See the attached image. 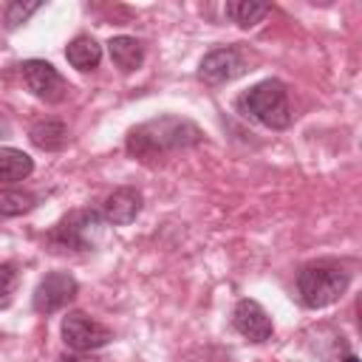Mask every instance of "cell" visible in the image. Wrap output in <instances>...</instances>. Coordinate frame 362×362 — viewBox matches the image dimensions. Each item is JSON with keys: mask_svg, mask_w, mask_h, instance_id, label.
<instances>
[{"mask_svg": "<svg viewBox=\"0 0 362 362\" xmlns=\"http://www.w3.org/2000/svg\"><path fill=\"white\" fill-rule=\"evenodd\" d=\"M34 173V158L23 153L20 147H0V181L3 184H17L25 181Z\"/></svg>", "mask_w": 362, "mask_h": 362, "instance_id": "cell-14", "label": "cell"}, {"mask_svg": "<svg viewBox=\"0 0 362 362\" xmlns=\"http://www.w3.org/2000/svg\"><path fill=\"white\" fill-rule=\"evenodd\" d=\"M65 362H99V359H93V356H71Z\"/></svg>", "mask_w": 362, "mask_h": 362, "instance_id": "cell-20", "label": "cell"}, {"mask_svg": "<svg viewBox=\"0 0 362 362\" xmlns=\"http://www.w3.org/2000/svg\"><path fill=\"white\" fill-rule=\"evenodd\" d=\"M20 79L28 88V93L45 105H59L65 102L71 85L65 82V76L48 62V59H23L20 65Z\"/></svg>", "mask_w": 362, "mask_h": 362, "instance_id": "cell-6", "label": "cell"}, {"mask_svg": "<svg viewBox=\"0 0 362 362\" xmlns=\"http://www.w3.org/2000/svg\"><path fill=\"white\" fill-rule=\"evenodd\" d=\"M17 283H20L17 266L14 263H0V308H8L11 305L14 291H17Z\"/></svg>", "mask_w": 362, "mask_h": 362, "instance_id": "cell-18", "label": "cell"}, {"mask_svg": "<svg viewBox=\"0 0 362 362\" xmlns=\"http://www.w3.org/2000/svg\"><path fill=\"white\" fill-rule=\"evenodd\" d=\"M105 218L99 209H71L45 235L51 252H93L102 243Z\"/></svg>", "mask_w": 362, "mask_h": 362, "instance_id": "cell-4", "label": "cell"}, {"mask_svg": "<svg viewBox=\"0 0 362 362\" xmlns=\"http://www.w3.org/2000/svg\"><path fill=\"white\" fill-rule=\"evenodd\" d=\"M144 195L136 187H116L105 201H102V218L110 226H127L141 215Z\"/></svg>", "mask_w": 362, "mask_h": 362, "instance_id": "cell-10", "label": "cell"}, {"mask_svg": "<svg viewBox=\"0 0 362 362\" xmlns=\"http://www.w3.org/2000/svg\"><path fill=\"white\" fill-rule=\"evenodd\" d=\"M40 204V195L37 192H28V189H0V215L3 218H20L25 212H31L34 206Z\"/></svg>", "mask_w": 362, "mask_h": 362, "instance_id": "cell-16", "label": "cell"}, {"mask_svg": "<svg viewBox=\"0 0 362 362\" xmlns=\"http://www.w3.org/2000/svg\"><path fill=\"white\" fill-rule=\"evenodd\" d=\"M65 59L76 68V71H93L102 62V45L90 37V34H76L68 45H65Z\"/></svg>", "mask_w": 362, "mask_h": 362, "instance_id": "cell-13", "label": "cell"}, {"mask_svg": "<svg viewBox=\"0 0 362 362\" xmlns=\"http://www.w3.org/2000/svg\"><path fill=\"white\" fill-rule=\"evenodd\" d=\"M79 294V283L71 272L54 269L45 277H40L34 294H31V308L42 317H51L57 311H62L68 303H74V297Z\"/></svg>", "mask_w": 362, "mask_h": 362, "instance_id": "cell-7", "label": "cell"}, {"mask_svg": "<svg viewBox=\"0 0 362 362\" xmlns=\"http://www.w3.org/2000/svg\"><path fill=\"white\" fill-rule=\"evenodd\" d=\"M107 54H110V62L122 71V74H133L144 65V42L130 37V34H116L107 40Z\"/></svg>", "mask_w": 362, "mask_h": 362, "instance_id": "cell-12", "label": "cell"}, {"mask_svg": "<svg viewBox=\"0 0 362 362\" xmlns=\"http://www.w3.org/2000/svg\"><path fill=\"white\" fill-rule=\"evenodd\" d=\"M235 110L243 119H249L260 127H269V130H286L294 122L291 102H288V88L277 76L260 79L249 90H243L235 99Z\"/></svg>", "mask_w": 362, "mask_h": 362, "instance_id": "cell-2", "label": "cell"}, {"mask_svg": "<svg viewBox=\"0 0 362 362\" xmlns=\"http://www.w3.org/2000/svg\"><path fill=\"white\" fill-rule=\"evenodd\" d=\"M294 286H297V300L305 308L320 311L342 300V294L351 286V272L339 260H314L297 272Z\"/></svg>", "mask_w": 362, "mask_h": 362, "instance_id": "cell-3", "label": "cell"}, {"mask_svg": "<svg viewBox=\"0 0 362 362\" xmlns=\"http://www.w3.org/2000/svg\"><path fill=\"white\" fill-rule=\"evenodd\" d=\"M62 342L65 348L76 351V354H90V351H99L105 348L110 339H113V331L105 328L99 320L88 317L85 311H68L62 317Z\"/></svg>", "mask_w": 362, "mask_h": 362, "instance_id": "cell-8", "label": "cell"}, {"mask_svg": "<svg viewBox=\"0 0 362 362\" xmlns=\"http://www.w3.org/2000/svg\"><path fill=\"white\" fill-rule=\"evenodd\" d=\"M232 328L246 342H255V345L272 339V334H274V322H272L269 311L257 300H252V297H240L235 303V308H232Z\"/></svg>", "mask_w": 362, "mask_h": 362, "instance_id": "cell-9", "label": "cell"}, {"mask_svg": "<svg viewBox=\"0 0 362 362\" xmlns=\"http://www.w3.org/2000/svg\"><path fill=\"white\" fill-rule=\"evenodd\" d=\"M42 8V3L40 0H34V3H23V0H11L8 6H6V14H3V20H6V28H20L23 23H28V17L34 14V11H40Z\"/></svg>", "mask_w": 362, "mask_h": 362, "instance_id": "cell-17", "label": "cell"}, {"mask_svg": "<svg viewBox=\"0 0 362 362\" xmlns=\"http://www.w3.org/2000/svg\"><path fill=\"white\" fill-rule=\"evenodd\" d=\"M269 11H272V6L269 3H257V0H232V3L223 6V14L238 28H255Z\"/></svg>", "mask_w": 362, "mask_h": 362, "instance_id": "cell-15", "label": "cell"}, {"mask_svg": "<svg viewBox=\"0 0 362 362\" xmlns=\"http://www.w3.org/2000/svg\"><path fill=\"white\" fill-rule=\"evenodd\" d=\"M201 141H204V130L192 119L175 116V113H161V116H153L127 130L124 153L144 167H156L175 153L198 147Z\"/></svg>", "mask_w": 362, "mask_h": 362, "instance_id": "cell-1", "label": "cell"}, {"mask_svg": "<svg viewBox=\"0 0 362 362\" xmlns=\"http://www.w3.org/2000/svg\"><path fill=\"white\" fill-rule=\"evenodd\" d=\"M339 362H359V356H356V354H348V356H342Z\"/></svg>", "mask_w": 362, "mask_h": 362, "instance_id": "cell-21", "label": "cell"}, {"mask_svg": "<svg viewBox=\"0 0 362 362\" xmlns=\"http://www.w3.org/2000/svg\"><path fill=\"white\" fill-rule=\"evenodd\" d=\"M252 71V57L243 45H218L212 51H206L198 62V82L209 85V88H218V85H226V82H235L240 79L243 74Z\"/></svg>", "mask_w": 362, "mask_h": 362, "instance_id": "cell-5", "label": "cell"}, {"mask_svg": "<svg viewBox=\"0 0 362 362\" xmlns=\"http://www.w3.org/2000/svg\"><path fill=\"white\" fill-rule=\"evenodd\" d=\"M28 141H31L37 150H42V153H59V150H65L68 141H71L68 124H65L62 119H54V116L37 119V122L28 127Z\"/></svg>", "mask_w": 362, "mask_h": 362, "instance_id": "cell-11", "label": "cell"}, {"mask_svg": "<svg viewBox=\"0 0 362 362\" xmlns=\"http://www.w3.org/2000/svg\"><path fill=\"white\" fill-rule=\"evenodd\" d=\"M11 136V119H8V113L0 107V139H8Z\"/></svg>", "mask_w": 362, "mask_h": 362, "instance_id": "cell-19", "label": "cell"}]
</instances>
